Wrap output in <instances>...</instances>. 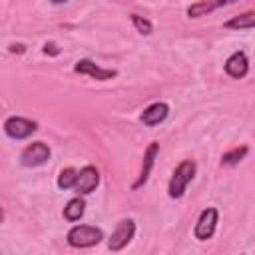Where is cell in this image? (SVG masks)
<instances>
[{"mask_svg": "<svg viewBox=\"0 0 255 255\" xmlns=\"http://www.w3.org/2000/svg\"><path fill=\"white\" fill-rule=\"evenodd\" d=\"M197 173V165L193 159H183L177 163V167L173 169L171 177H169V183H167V195L171 199H179L183 197L185 189H187V183L195 177Z\"/></svg>", "mask_w": 255, "mask_h": 255, "instance_id": "1", "label": "cell"}, {"mask_svg": "<svg viewBox=\"0 0 255 255\" xmlns=\"http://www.w3.org/2000/svg\"><path fill=\"white\" fill-rule=\"evenodd\" d=\"M74 72L80 74V76H90V78H94V80H98V82H106V80H112V78L118 76L116 70H112V68H102V66H98L96 62H92V60H88V58L78 60V62L74 64Z\"/></svg>", "mask_w": 255, "mask_h": 255, "instance_id": "7", "label": "cell"}, {"mask_svg": "<svg viewBox=\"0 0 255 255\" xmlns=\"http://www.w3.org/2000/svg\"><path fill=\"white\" fill-rule=\"evenodd\" d=\"M50 2H54V4H62V2H68V0H50Z\"/></svg>", "mask_w": 255, "mask_h": 255, "instance_id": "20", "label": "cell"}, {"mask_svg": "<svg viewBox=\"0 0 255 255\" xmlns=\"http://www.w3.org/2000/svg\"><path fill=\"white\" fill-rule=\"evenodd\" d=\"M217 221H219V211L217 207H205L197 221H195V227H193V235L197 241H207L215 235V229H217Z\"/></svg>", "mask_w": 255, "mask_h": 255, "instance_id": "3", "label": "cell"}, {"mask_svg": "<svg viewBox=\"0 0 255 255\" xmlns=\"http://www.w3.org/2000/svg\"><path fill=\"white\" fill-rule=\"evenodd\" d=\"M223 28H227V30H251V28H255V10H249V12H243L239 16L229 18L227 22H223Z\"/></svg>", "mask_w": 255, "mask_h": 255, "instance_id": "13", "label": "cell"}, {"mask_svg": "<svg viewBox=\"0 0 255 255\" xmlns=\"http://www.w3.org/2000/svg\"><path fill=\"white\" fill-rule=\"evenodd\" d=\"M104 239V231L96 225H86V223H80V225H74L68 233H66V241L70 247H76V249H86V247H94L98 245L100 241Z\"/></svg>", "mask_w": 255, "mask_h": 255, "instance_id": "2", "label": "cell"}, {"mask_svg": "<svg viewBox=\"0 0 255 255\" xmlns=\"http://www.w3.org/2000/svg\"><path fill=\"white\" fill-rule=\"evenodd\" d=\"M38 129V124L34 120L22 118V116H10L4 120V133L12 139H26Z\"/></svg>", "mask_w": 255, "mask_h": 255, "instance_id": "4", "label": "cell"}, {"mask_svg": "<svg viewBox=\"0 0 255 255\" xmlns=\"http://www.w3.org/2000/svg\"><path fill=\"white\" fill-rule=\"evenodd\" d=\"M223 68H225V74H227V76H231V78H235V80H241V78H245L247 72H249V58H247V54H245L243 50H237V52H233V54L225 60Z\"/></svg>", "mask_w": 255, "mask_h": 255, "instance_id": "9", "label": "cell"}, {"mask_svg": "<svg viewBox=\"0 0 255 255\" xmlns=\"http://www.w3.org/2000/svg\"><path fill=\"white\" fill-rule=\"evenodd\" d=\"M157 155H159V143H157V141H151V143L147 145V149L143 151L141 169H139V175H137V179L133 181L131 189H139V187L149 179V173H151V167H153V163H155Z\"/></svg>", "mask_w": 255, "mask_h": 255, "instance_id": "10", "label": "cell"}, {"mask_svg": "<svg viewBox=\"0 0 255 255\" xmlns=\"http://www.w3.org/2000/svg\"><path fill=\"white\" fill-rule=\"evenodd\" d=\"M64 219L66 221H80L82 219V215L86 213V201L82 199V195H78V197H72L66 205H64Z\"/></svg>", "mask_w": 255, "mask_h": 255, "instance_id": "14", "label": "cell"}, {"mask_svg": "<svg viewBox=\"0 0 255 255\" xmlns=\"http://www.w3.org/2000/svg\"><path fill=\"white\" fill-rule=\"evenodd\" d=\"M12 54H24L26 52V46L24 44H10V48H8Z\"/></svg>", "mask_w": 255, "mask_h": 255, "instance_id": "19", "label": "cell"}, {"mask_svg": "<svg viewBox=\"0 0 255 255\" xmlns=\"http://www.w3.org/2000/svg\"><path fill=\"white\" fill-rule=\"evenodd\" d=\"M62 50H60V46L56 44V42H46L44 44V54H48V56H58Z\"/></svg>", "mask_w": 255, "mask_h": 255, "instance_id": "18", "label": "cell"}, {"mask_svg": "<svg viewBox=\"0 0 255 255\" xmlns=\"http://www.w3.org/2000/svg\"><path fill=\"white\" fill-rule=\"evenodd\" d=\"M129 20H131V24H133V28L139 32V34H143V36H149L151 32H153V24L145 18V16H139V14H131L129 16Z\"/></svg>", "mask_w": 255, "mask_h": 255, "instance_id": "17", "label": "cell"}, {"mask_svg": "<svg viewBox=\"0 0 255 255\" xmlns=\"http://www.w3.org/2000/svg\"><path fill=\"white\" fill-rule=\"evenodd\" d=\"M50 147L48 143L44 141H32L28 143L22 153H20V163L24 167H38V165H44L48 159H50Z\"/></svg>", "mask_w": 255, "mask_h": 255, "instance_id": "6", "label": "cell"}, {"mask_svg": "<svg viewBox=\"0 0 255 255\" xmlns=\"http://www.w3.org/2000/svg\"><path fill=\"white\" fill-rule=\"evenodd\" d=\"M167 116H169V106H167L165 102H153V104H149V106L141 112L139 120H141L143 126L153 128V126L163 124V122L167 120Z\"/></svg>", "mask_w": 255, "mask_h": 255, "instance_id": "11", "label": "cell"}, {"mask_svg": "<svg viewBox=\"0 0 255 255\" xmlns=\"http://www.w3.org/2000/svg\"><path fill=\"white\" fill-rule=\"evenodd\" d=\"M100 185V171L94 165H84L78 171V179L74 185V191L78 195H88L92 191H96V187Z\"/></svg>", "mask_w": 255, "mask_h": 255, "instance_id": "8", "label": "cell"}, {"mask_svg": "<svg viewBox=\"0 0 255 255\" xmlns=\"http://www.w3.org/2000/svg\"><path fill=\"white\" fill-rule=\"evenodd\" d=\"M233 2H237V0H201V2H195L187 8V16L189 18H201V16L211 14V12H215L227 4H233Z\"/></svg>", "mask_w": 255, "mask_h": 255, "instance_id": "12", "label": "cell"}, {"mask_svg": "<svg viewBox=\"0 0 255 255\" xmlns=\"http://www.w3.org/2000/svg\"><path fill=\"white\" fill-rule=\"evenodd\" d=\"M247 151H249L247 145H241V147H235V149H231V151H225V153L221 155V163H223V165H235V163H239V161L247 155Z\"/></svg>", "mask_w": 255, "mask_h": 255, "instance_id": "16", "label": "cell"}, {"mask_svg": "<svg viewBox=\"0 0 255 255\" xmlns=\"http://www.w3.org/2000/svg\"><path fill=\"white\" fill-rule=\"evenodd\" d=\"M135 235V221L133 219H122L118 221V225L114 227L110 239H108V249L110 251H122Z\"/></svg>", "mask_w": 255, "mask_h": 255, "instance_id": "5", "label": "cell"}, {"mask_svg": "<svg viewBox=\"0 0 255 255\" xmlns=\"http://www.w3.org/2000/svg\"><path fill=\"white\" fill-rule=\"evenodd\" d=\"M76 179H78V169H74V167H64V169L60 171V175H58L56 183H58V187H60V189L68 191V189H74Z\"/></svg>", "mask_w": 255, "mask_h": 255, "instance_id": "15", "label": "cell"}]
</instances>
